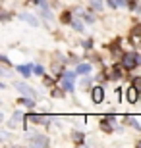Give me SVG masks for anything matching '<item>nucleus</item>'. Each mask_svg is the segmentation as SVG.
I'll return each instance as SVG.
<instances>
[{"label":"nucleus","instance_id":"obj_1","mask_svg":"<svg viewBox=\"0 0 141 148\" xmlns=\"http://www.w3.org/2000/svg\"><path fill=\"white\" fill-rule=\"evenodd\" d=\"M122 66H124V69H133L135 66H139L135 52H128V54L122 56Z\"/></svg>","mask_w":141,"mask_h":148},{"label":"nucleus","instance_id":"obj_2","mask_svg":"<svg viewBox=\"0 0 141 148\" xmlns=\"http://www.w3.org/2000/svg\"><path fill=\"white\" fill-rule=\"evenodd\" d=\"M77 73L76 71H68L64 73V77H62V88H66V90H74V79H76Z\"/></svg>","mask_w":141,"mask_h":148},{"label":"nucleus","instance_id":"obj_3","mask_svg":"<svg viewBox=\"0 0 141 148\" xmlns=\"http://www.w3.org/2000/svg\"><path fill=\"white\" fill-rule=\"evenodd\" d=\"M25 119L31 121V123H37V125H47L49 123V117L47 115H41V114H29Z\"/></svg>","mask_w":141,"mask_h":148},{"label":"nucleus","instance_id":"obj_4","mask_svg":"<svg viewBox=\"0 0 141 148\" xmlns=\"http://www.w3.org/2000/svg\"><path fill=\"white\" fill-rule=\"evenodd\" d=\"M91 98H93V102H95V104H101V102L104 100V90H103L101 87H93Z\"/></svg>","mask_w":141,"mask_h":148},{"label":"nucleus","instance_id":"obj_5","mask_svg":"<svg viewBox=\"0 0 141 148\" xmlns=\"http://www.w3.org/2000/svg\"><path fill=\"white\" fill-rule=\"evenodd\" d=\"M126 98H128V102H130V104H135V102H137V98H139V90H137L135 85L128 88V94H126Z\"/></svg>","mask_w":141,"mask_h":148},{"label":"nucleus","instance_id":"obj_6","mask_svg":"<svg viewBox=\"0 0 141 148\" xmlns=\"http://www.w3.org/2000/svg\"><path fill=\"white\" fill-rule=\"evenodd\" d=\"M14 87H16V90H19V92H23V94H27V96H35V90H33L31 87H27L25 83H16Z\"/></svg>","mask_w":141,"mask_h":148},{"label":"nucleus","instance_id":"obj_7","mask_svg":"<svg viewBox=\"0 0 141 148\" xmlns=\"http://www.w3.org/2000/svg\"><path fill=\"white\" fill-rule=\"evenodd\" d=\"M31 144H35V146H49V138L44 135H35L31 138Z\"/></svg>","mask_w":141,"mask_h":148},{"label":"nucleus","instance_id":"obj_8","mask_svg":"<svg viewBox=\"0 0 141 148\" xmlns=\"http://www.w3.org/2000/svg\"><path fill=\"white\" fill-rule=\"evenodd\" d=\"M108 79H122V67L114 66L112 69L108 71Z\"/></svg>","mask_w":141,"mask_h":148},{"label":"nucleus","instance_id":"obj_9","mask_svg":"<svg viewBox=\"0 0 141 148\" xmlns=\"http://www.w3.org/2000/svg\"><path fill=\"white\" fill-rule=\"evenodd\" d=\"M89 71H91V64H79V66H77V69H76L77 75H87Z\"/></svg>","mask_w":141,"mask_h":148},{"label":"nucleus","instance_id":"obj_10","mask_svg":"<svg viewBox=\"0 0 141 148\" xmlns=\"http://www.w3.org/2000/svg\"><path fill=\"white\" fill-rule=\"evenodd\" d=\"M110 123H112V121H108L106 117H104V119L101 121V129H103L104 133H110V131H112V125H110Z\"/></svg>","mask_w":141,"mask_h":148},{"label":"nucleus","instance_id":"obj_11","mask_svg":"<svg viewBox=\"0 0 141 148\" xmlns=\"http://www.w3.org/2000/svg\"><path fill=\"white\" fill-rule=\"evenodd\" d=\"M17 71L22 73L23 77H29L31 75V66H17Z\"/></svg>","mask_w":141,"mask_h":148},{"label":"nucleus","instance_id":"obj_12","mask_svg":"<svg viewBox=\"0 0 141 148\" xmlns=\"http://www.w3.org/2000/svg\"><path fill=\"white\" fill-rule=\"evenodd\" d=\"M23 19V21H27V23H31V25H37V19H35V17L33 16H29V14H22V16H19Z\"/></svg>","mask_w":141,"mask_h":148},{"label":"nucleus","instance_id":"obj_13","mask_svg":"<svg viewBox=\"0 0 141 148\" xmlns=\"http://www.w3.org/2000/svg\"><path fill=\"white\" fill-rule=\"evenodd\" d=\"M23 119V115H22V112H16V114L12 115V121H10V127H14L16 125V121H22Z\"/></svg>","mask_w":141,"mask_h":148},{"label":"nucleus","instance_id":"obj_14","mask_svg":"<svg viewBox=\"0 0 141 148\" xmlns=\"http://www.w3.org/2000/svg\"><path fill=\"white\" fill-rule=\"evenodd\" d=\"M60 21H62V23H72V21H74V19H72V14H70V12H64V14L60 16Z\"/></svg>","mask_w":141,"mask_h":148},{"label":"nucleus","instance_id":"obj_15","mask_svg":"<svg viewBox=\"0 0 141 148\" xmlns=\"http://www.w3.org/2000/svg\"><path fill=\"white\" fill-rule=\"evenodd\" d=\"M72 27L76 29L77 33H83V23H81V21H77V19H74V21H72Z\"/></svg>","mask_w":141,"mask_h":148},{"label":"nucleus","instance_id":"obj_16","mask_svg":"<svg viewBox=\"0 0 141 148\" xmlns=\"http://www.w3.org/2000/svg\"><path fill=\"white\" fill-rule=\"evenodd\" d=\"M131 35H133L135 38H141V23H137L135 27L131 29Z\"/></svg>","mask_w":141,"mask_h":148},{"label":"nucleus","instance_id":"obj_17","mask_svg":"<svg viewBox=\"0 0 141 148\" xmlns=\"http://www.w3.org/2000/svg\"><path fill=\"white\" fill-rule=\"evenodd\" d=\"M83 138H85L83 133H74V140H76V144H83Z\"/></svg>","mask_w":141,"mask_h":148},{"label":"nucleus","instance_id":"obj_18","mask_svg":"<svg viewBox=\"0 0 141 148\" xmlns=\"http://www.w3.org/2000/svg\"><path fill=\"white\" fill-rule=\"evenodd\" d=\"M43 85H44V87H52V85H54V79H52V77H49V75H47V77H44V79H43Z\"/></svg>","mask_w":141,"mask_h":148},{"label":"nucleus","instance_id":"obj_19","mask_svg":"<svg viewBox=\"0 0 141 148\" xmlns=\"http://www.w3.org/2000/svg\"><path fill=\"white\" fill-rule=\"evenodd\" d=\"M91 6L95 8V10H103V4H101L99 0H91Z\"/></svg>","mask_w":141,"mask_h":148},{"label":"nucleus","instance_id":"obj_20","mask_svg":"<svg viewBox=\"0 0 141 148\" xmlns=\"http://www.w3.org/2000/svg\"><path fill=\"white\" fill-rule=\"evenodd\" d=\"M33 73H35V75H43L44 69H43L41 66H35V67H33Z\"/></svg>","mask_w":141,"mask_h":148},{"label":"nucleus","instance_id":"obj_21","mask_svg":"<svg viewBox=\"0 0 141 148\" xmlns=\"http://www.w3.org/2000/svg\"><path fill=\"white\" fill-rule=\"evenodd\" d=\"M83 48H87V50H89V48H93V40H91V38L83 40Z\"/></svg>","mask_w":141,"mask_h":148},{"label":"nucleus","instance_id":"obj_22","mask_svg":"<svg viewBox=\"0 0 141 148\" xmlns=\"http://www.w3.org/2000/svg\"><path fill=\"white\" fill-rule=\"evenodd\" d=\"M22 104H25L27 108H33V106H35V102H33V100H27V98H23V100H22Z\"/></svg>","mask_w":141,"mask_h":148},{"label":"nucleus","instance_id":"obj_23","mask_svg":"<svg viewBox=\"0 0 141 148\" xmlns=\"http://www.w3.org/2000/svg\"><path fill=\"white\" fill-rule=\"evenodd\" d=\"M52 96H54V98H60V96H62V90H60V88H54V90H52Z\"/></svg>","mask_w":141,"mask_h":148},{"label":"nucleus","instance_id":"obj_24","mask_svg":"<svg viewBox=\"0 0 141 148\" xmlns=\"http://www.w3.org/2000/svg\"><path fill=\"white\" fill-rule=\"evenodd\" d=\"M83 16H85V21H87V23H93V21H95V17L89 16V14H83Z\"/></svg>","mask_w":141,"mask_h":148},{"label":"nucleus","instance_id":"obj_25","mask_svg":"<svg viewBox=\"0 0 141 148\" xmlns=\"http://www.w3.org/2000/svg\"><path fill=\"white\" fill-rule=\"evenodd\" d=\"M133 85H135V87H137V88H141V77H137L135 81H133Z\"/></svg>","mask_w":141,"mask_h":148},{"label":"nucleus","instance_id":"obj_26","mask_svg":"<svg viewBox=\"0 0 141 148\" xmlns=\"http://www.w3.org/2000/svg\"><path fill=\"white\" fill-rule=\"evenodd\" d=\"M118 2V6H128V0H116Z\"/></svg>","mask_w":141,"mask_h":148},{"label":"nucleus","instance_id":"obj_27","mask_svg":"<svg viewBox=\"0 0 141 148\" xmlns=\"http://www.w3.org/2000/svg\"><path fill=\"white\" fill-rule=\"evenodd\" d=\"M10 19V14H2V21H8Z\"/></svg>","mask_w":141,"mask_h":148},{"label":"nucleus","instance_id":"obj_28","mask_svg":"<svg viewBox=\"0 0 141 148\" xmlns=\"http://www.w3.org/2000/svg\"><path fill=\"white\" fill-rule=\"evenodd\" d=\"M0 60H2V64H6V66H8V64H10V60H8V58H6V56H2V58H0Z\"/></svg>","mask_w":141,"mask_h":148},{"label":"nucleus","instance_id":"obj_29","mask_svg":"<svg viewBox=\"0 0 141 148\" xmlns=\"http://www.w3.org/2000/svg\"><path fill=\"white\" fill-rule=\"evenodd\" d=\"M116 96H118V100H122V88H118V90H116Z\"/></svg>","mask_w":141,"mask_h":148},{"label":"nucleus","instance_id":"obj_30","mask_svg":"<svg viewBox=\"0 0 141 148\" xmlns=\"http://www.w3.org/2000/svg\"><path fill=\"white\" fill-rule=\"evenodd\" d=\"M137 146H141V140H139V143H137Z\"/></svg>","mask_w":141,"mask_h":148}]
</instances>
